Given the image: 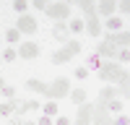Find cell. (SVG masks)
<instances>
[{"label":"cell","mask_w":130,"mask_h":125,"mask_svg":"<svg viewBox=\"0 0 130 125\" xmlns=\"http://www.w3.org/2000/svg\"><path fill=\"white\" fill-rule=\"evenodd\" d=\"M68 94H70V81H68V78H55V81H52V86H47V94H44V97L60 99V97H68Z\"/></svg>","instance_id":"1"},{"label":"cell","mask_w":130,"mask_h":125,"mask_svg":"<svg viewBox=\"0 0 130 125\" xmlns=\"http://www.w3.org/2000/svg\"><path fill=\"white\" fill-rule=\"evenodd\" d=\"M44 10H47V16L55 18V21H62V18L70 16V5H68V3H50Z\"/></svg>","instance_id":"2"},{"label":"cell","mask_w":130,"mask_h":125,"mask_svg":"<svg viewBox=\"0 0 130 125\" xmlns=\"http://www.w3.org/2000/svg\"><path fill=\"white\" fill-rule=\"evenodd\" d=\"M91 125H115L107 115V104H94V112H91Z\"/></svg>","instance_id":"3"},{"label":"cell","mask_w":130,"mask_h":125,"mask_svg":"<svg viewBox=\"0 0 130 125\" xmlns=\"http://www.w3.org/2000/svg\"><path fill=\"white\" fill-rule=\"evenodd\" d=\"M16 29H18V34H34L37 31V21H34V16H21L18 18V24H16Z\"/></svg>","instance_id":"4"},{"label":"cell","mask_w":130,"mask_h":125,"mask_svg":"<svg viewBox=\"0 0 130 125\" xmlns=\"http://www.w3.org/2000/svg\"><path fill=\"white\" fill-rule=\"evenodd\" d=\"M91 112H94V104H78V115H75V125H91Z\"/></svg>","instance_id":"5"},{"label":"cell","mask_w":130,"mask_h":125,"mask_svg":"<svg viewBox=\"0 0 130 125\" xmlns=\"http://www.w3.org/2000/svg\"><path fill=\"white\" fill-rule=\"evenodd\" d=\"M18 55L24 57V60H34V57L39 55V44H37V42H21Z\"/></svg>","instance_id":"6"},{"label":"cell","mask_w":130,"mask_h":125,"mask_svg":"<svg viewBox=\"0 0 130 125\" xmlns=\"http://www.w3.org/2000/svg\"><path fill=\"white\" fill-rule=\"evenodd\" d=\"M86 29H89L91 37L102 34V21H99V16H96V10H94V13H86Z\"/></svg>","instance_id":"7"},{"label":"cell","mask_w":130,"mask_h":125,"mask_svg":"<svg viewBox=\"0 0 130 125\" xmlns=\"http://www.w3.org/2000/svg\"><path fill=\"white\" fill-rule=\"evenodd\" d=\"M112 99H117V89L115 86H104L99 91V99H96V104H109Z\"/></svg>","instance_id":"8"},{"label":"cell","mask_w":130,"mask_h":125,"mask_svg":"<svg viewBox=\"0 0 130 125\" xmlns=\"http://www.w3.org/2000/svg\"><path fill=\"white\" fill-rule=\"evenodd\" d=\"M104 42H109V44H125V47H127L130 34H127V29H125V31H115V34H109Z\"/></svg>","instance_id":"9"},{"label":"cell","mask_w":130,"mask_h":125,"mask_svg":"<svg viewBox=\"0 0 130 125\" xmlns=\"http://www.w3.org/2000/svg\"><path fill=\"white\" fill-rule=\"evenodd\" d=\"M96 52H99V55H104V57H117V47L109 44V42H99Z\"/></svg>","instance_id":"10"},{"label":"cell","mask_w":130,"mask_h":125,"mask_svg":"<svg viewBox=\"0 0 130 125\" xmlns=\"http://www.w3.org/2000/svg\"><path fill=\"white\" fill-rule=\"evenodd\" d=\"M52 37H55L57 42H65V37H68V26H65L62 21H55V26H52Z\"/></svg>","instance_id":"11"},{"label":"cell","mask_w":130,"mask_h":125,"mask_svg":"<svg viewBox=\"0 0 130 125\" xmlns=\"http://www.w3.org/2000/svg\"><path fill=\"white\" fill-rule=\"evenodd\" d=\"M115 13V3L112 0H102L99 5H96V16H112Z\"/></svg>","instance_id":"12"},{"label":"cell","mask_w":130,"mask_h":125,"mask_svg":"<svg viewBox=\"0 0 130 125\" xmlns=\"http://www.w3.org/2000/svg\"><path fill=\"white\" fill-rule=\"evenodd\" d=\"M70 57H73V55H70L65 47H62V50H57V52H52V63H57V65H65V63H70Z\"/></svg>","instance_id":"13"},{"label":"cell","mask_w":130,"mask_h":125,"mask_svg":"<svg viewBox=\"0 0 130 125\" xmlns=\"http://www.w3.org/2000/svg\"><path fill=\"white\" fill-rule=\"evenodd\" d=\"M29 110H39V102L26 99V102H18V104H16V112H18V115H24V112H29Z\"/></svg>","instance_id":"14"},{"label":"cell","mask_w":130,"mask_h":125,"mask_svg":"<svg viewBox=\"0 0 130 125\" xmlns=\"http://www.w3.org/2000/svg\"><path fill=\"white\" fill-rule=\"evenodd\" d=\"M26 89L37 91V94H47V86H44L42 81H37V78H29V81H26Z\"/></svg>","instance_id":"15"},{"label":"cell","mask_w":130,"mask_h":125,"mask_svg":"<svg viewBox=\"0 0 130 125\" xmlns=\"http://www.w3.org/2000/svg\"><path fill=\"white\" fill-rule=\"evenodd\" d=\"M16 99H8L5 104H0V115H10V112H16Z\"/></svg>","instance_id":"16"},{"label":"cell","mask_w":130,"mask_h":125,"mask_svg":"<svg viewBox=\"0 0 130 125\" xmlns=\"http://www.w3.org/2000/svg\"><path fill=\"white\" fill-rule=\"evenodd\" d=\"M5 42H10V44H18V42H21L18 29H8V31H5Z\"/></svg>","instance_id":"17"},{"label":"cell","mask_w":130,"mask_h":125,"mask_svg":"<svg viewBox=\"0 0 130 125\" xmlns=\"http://www.w3.org/2000/svg\"><path fill=\"white\" fill-rule=\"evenodd\" d=\"M70 99H73L75 104H83V102H86V91H83V89H75V91H70Z\"/></svg>","instance_id":"18"},{"label":"cell","mask_w":130,"mask_h":125,"mask_svg":"<svg viewBox=\"0 0 130 125\" xmlns=\"http://www.w3.org/2000/svg\"><path fill=\"white\" fill-rule=\"evenodd\" d=\"M107 29H112V34L115 31H122V21L120 18H107Z\"/></svg>","instance_id":"19"},{"label":"cell","mask_w":130,"mask_h":125,"mask_svg":"<svg viewBox=\"0 0 130 125\" xmlns=\"http://www.w3.org/2000/svg\"><path fill=\"white\" fill-rule=\"evenodd\" d=\"M65 50H68L70 55H78V52H81L83 47H81V42H68V44H65Z\"/></svg>","instance_id":"20"},{"label":"cell","mask_w":130,"mask_h":125,"mask_svg":"<svg viewBox=\"0 0 130 125\" xmlns=\"http://www.w3.org/2000/svg\"><path fill=\"white\" fill-rule=\"evenodd\" d=\"M78 5L83 8V13H94V10H96V5H94V3H89V0H78Z\"/></svg>","instance_id":"21"},{"label":"cell","mask_w":130,"mask_h":125,"mask_svg":"<svg viewBox=\"0 0 130 125\" xmlns=\"http://www.w3.org/2000/svg\"><path fill=\"white\" fill-rule=\"evenodd\" d=\"M68 29L73 31V34H81V31H83V21H70Z\"/></svg>","instance_id":"22"},{"label":"cell","mask_w":130,"mask_h":125,"mask_svg":"<svg viewBox=\"0 0 130 125\" xmlns=\"http://www.w3.org/2000/svg\"><path fill=\"white\" fill-rule=\"evenodd\" d=\"M107 110H112V112H120V110H122V104H120V99H112L109 104H107Z\"/></svg>","instance_id":"23"},{"label":"cell","mask_w":130,"mask_h":125,"mask_svg":"<svg viewBox=\"0 0 130 125\" xmlns=\"http://www.w3.org/2000/svg\"><path fill=\"white\" fill-rule=\"evenodd\" d=\"M89 65L99 70V68H102V60H99V55H91V57H89Z\"/></svg>","instance_id":"24"},{"label":"cell","mask_w":130,"mask_h":125,"mask_svg":"<svg viewBox=\"0 0 130 125\" xmlns=\"http://www.w3.org/2000/svg\"><path fill=\"white\" fill-rule=\"evenodd\" d=\"M16 57H18V52H16V50H5V52H3V60H8V63H10V60H16Z\"/></svg>","instance_id":"25"},{"label":"cell","mask_w":130,"mask_h":125,"mask_svg":"<svg viewBox=\"0 0 130 125\" xmlns=\"http://www.w3.org/2000/svg\"><path fill=\"white\" fill-rule=\"evenodd\" d=\"M117 60H120V63H127V60H130V52H127V47L117 52Z\"/></svg>","instance_id":"26"},{"label":"cell","mask_w":130,"mask_h":125,"mask_svg":"<svg viewBox=\"0 0 130 125\" xmlns=\"http://www.w3.org/2000/svg\"><path fill=\"white\" fill-rule=\"evenodd\" d=\"M13 8L18 10L21 16H24V10H26V0H16V3H13Z\"/></svg>","instance_id":"27"},{"label":"cell","mask_w":130,"mask_h":125,"mask_svg":"<svg viewBox=\"0 0 130 125\" xmlns=\"http://www.w3.org/2000/svg\"><path fill=\"white\" fill-rule=\"evenodd\" d=\"M86 76H89V68H83V65H81V68H75V78H81V81H83Z\"/></svg>","instance_id":"28"},{"label":"cell","mask_w":130,"mask_h":125,"mask_svg":"<svg viewBox=\"0 0 130 125\" xmlns=\"http://www.w3.org/2000/svg\"><path fill=\"white\" fill-rule=\"evenodd\" d=\"M44 112H47V117L50 115H57V104H44Z\"/></svg>","instance_id":"29"},{"label":"cell","mask_w":130,"mask_h":125,"mask_svg":"<svg viewBox=\"0 0 130 125\" xmlns=\"http://www.w3.org/2000/svg\"><path fill=\"white\" fill-rule=\"evenodd\" d=\"M3 94H5L8 99H13V94H16V91H13V86H3Z\"/></svg>","instance_id":"30"},{"label":"cell","mask_w":130,"mask_h":125,"mask_svg":"<svg viewBox=\"0 0 130 125\" xmlns=\"http://www.w3.org/2000/svg\"><path fill=\"white\" fill-rule=\"evenodd\" d=\"M115 8H120L122 13H127V10H130V3H127V0H122V3H120V5H115Z\"/></svg>","instance_id":"31"},{"label":"cell","mask_w":130,"mask_h":125,"mask_svg":"<svg viewBox=\"0 0 130 125\" xmlns=\"http://www.w3.org/2000/svg\"><path fill=\"white\" fill-rule=\"evenodd\" d=\"M115 125H130V120H127V115H122V117H117V122Z\"/></svg>","instance_id":"32"},{"label":"cell","mask_w":130,"mask_h":125,"mask_svg":"<svg viewBox=\"0 0 130 125\" xmlns=\"http://www.w3.org/2000/svg\"><path fill=\"white\" fill-rule=\"evenodd\" d=\"M34 8H39V10H44V8H47V3H44V0H34Z\"/></svg>","instance_id":"33"},{"label":"cell","mask_w":130,"mask_h":125,"mask_svg":"<svg viewBox=\"0 0 130 125\" xmlns=\"http://www.w3.org/2000/svg\"><path fill=\"white\" fill-rule=\"evenodd\" d=\"M37 125H52V120H50L47 115H44V117H42V122H37Z\"/></svg>","instance_id":"34"},{"label":"cell","mask_w":130,"mask_h":125,"mask_svg":"<svg viewBox=\"0 0 130 125\" xmlns=\"http://www.w3.org/2000/svg\"><path fill=\"white\" fill-rule=\"evenodd\" d=\"M55 125H70V120H68V117H60V120H57Z\"/></svg>","instance_id":"35"},{"label":"cell","mask_w":130,"mask_h":125,"mask_svg":"<svg viewBox=\"0 0 130 125\" xmlns=\"http://www.w3.org/2000/svg\"><path fill=\"white\" fill-rule=\"evenodd\" d=\"M18 125H37V122H26V120H24V122H21V120H18Z\"/></svg>","instance_id":"36"},{"label":"cell","mask_w":130,"mask_h":125,"mask_svg":"<svg viewBox=\"0 0 130 125\" xmlns=\"http://www.w3.org/2000/svg\"><path fill=\"white\" fill-rule=\"evenodd\" d=\"M3 86H5V81H3V76H0V91H3Z\"/></svg>","instance_id":"37"}]
</instances>
